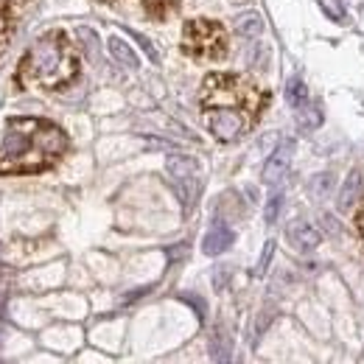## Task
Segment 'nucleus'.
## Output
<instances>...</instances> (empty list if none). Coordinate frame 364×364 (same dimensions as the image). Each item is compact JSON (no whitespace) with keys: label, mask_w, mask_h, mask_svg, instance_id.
I'll return each mask as SVG.
<instances>
[{"label":"nucleus","mask_w":364,"mask_h":364,"mask_svg":"<svg viewBox=\"0 0 364 364\" xmlns=\"http://www.w3.org/2000/svg\"><path fill=\"white\" fill-rule=\"evenodd\" d=\"M266 98L269 96L255 82L233 76V73H210V76H205L199 90L205 126L222 143L244 137L261 118Z\"/></svg>","instance_id":"1"},{"label":"nucleus","mask_w":364,"mask_h":364,"mask_svg":"<svg viewBox=\"0 0 364 364\" xmlns=\"http://www.w3.org/2000/svg\"><path fill=\"white\" fill-rule=\"evenodd\" d=\"M67 135L45 118H9L0 135V174H40L62 160Z\"/></svg>","instance_id":"2"},{"label":"nucleus","mask_w":364,"mask_h":364,"mask_svg":"<svg viewBox=\"0 0 364 364\" xmlns=\"http://www.w3.org/2000/svg\"><path fill=\"white\" fill-rule=\"evenodd\" d=\"M79 76V56L76 48L62 31L42 34L23 56L17 67V79L26 87L62 90Z\"/></svg>","instance_id":"3"},{"label":"nucleus","mask_w":364,"mask_h":364,"mask_svg":"<svg viewBox=\"0 0 364 364\" xmlns=\"http://www.w3.org/2000/svg\"><path fill=\"white\" fill-rule=\"evenodd\" d=\"M182 51L193 59H225L227 34L213 20H191L182 28Z\"/></svg>","instance_id":"4"},{"label":"nucleus","mask_w":364,"mask_h":364,"mask_svg":"<svg viewBox=\"0 0 364 364\" xmlns=\"http://www.w3.org/2000/svg\"><path fill=\"white\" fill-rule=\"evenodd\" d=\"M166 171L182 199V205L188 207L196 199V160L185 157V155H171L166 160Z\"/></svg>","instance_id":"5"},{"label":"nucleus","mask_w":364,"mask_h":364,"mask_svg":"<svg viewBox=\"0 0 364 364\" xmlns=\"http://www.w3.org/2000/svg\"><path fill=\"white\" fill-rule=\"evenodd\" d=\"M291 155H295V140H283L277 149H275V155L266 160L261 180H263L266 185H277V182L286 177L288 166H291Z\"/></svg>","instance_id":"6"},{"label":"nucleus","mask_w":364,"mask_h":364,"mask_svg":"<svg viewBox=\"0 0 364 364\" xmlns=\"http://www.w3.org/2000/svg\"><path fill=\"white\" fill-rule=\"evenodd\" d=\"M286 236H288V241L295 244L300 252H311V250H317L322 244V236L317 233V227H311L309 222H303V218L291 222L288 230H286Z\"/></svg>","instance_id":"7"},{"label":"nucleus","mask_w":364,"mask_h":364,"mask_svg":"<svg viewBox=\"0 0 364 364\" xmlns=\"http://www.w3.org/2000/svg\"><path fill=\"white\" fill-rule=\"evenodd\" d=\"M233 239H236V236H233V230H230L227 225L216 222V225L207 230L205 241H202V252H205V255H222L225 250H230Z\"/></svg>","instance_id":"8"},{"label":"nucleus","mask_w":364,"mask_h":364,"mask_svg":"<svg viewBox=\"0 0 364 364\" xmlns=\"http://www.w3.org/2000/svg\"><path fill=\"white\" fill-rule=\"evenodd\" d=\"M236 31H239L241 37H247V40L261 37V34H263V20H261V15L244 12L241 17H236Z\"/></svg>","instance_id":"9"},{"label":"nucleus","mask_w":364,"mask_h":364,"mask_svg":"<svg viewBox=\"0 0 364 364\" xmlns=\"http://www.w3.org/2000/svg\"><path fill=\"white\" fill-rule=\"evenodd\" d=\"M143 9L152 20H166L180 9V0H143Z\"/></svg>","instance_id":"10"},{"label":"nucleus","mask_w":364,"mask_h":364,"mask_svg":"<svg viewBox=\"0 0 364 364\" xmlns=\"http://www.w3.org/2000/svg\"><path fill=\"white\" fill-rule=\"evenodd\" d=\"M210 353H213V361L216 364H230V353H233V347H230V339H227V333L218 328L216 333H213V339H210Z\"/></svg>","instance_id":"11"},{"label":"nucleus","mask_w":364,"mask_h":364,"mask_svg":"<svg viewBox=\"0 0 364 364\" xmlns=\"http://www.w3.org/2000/svg\"><path fill=\"white\" fill-rule=\"evenodd\" d=\"M107 45H110V53L115 56V62H121V64H126V67H132V70L140 64V62H137V53H135V51H132L123 40L110 37V42H107Z\"/></svg>","instance_id":"12"},{"label":"nucleus","mask_w":364,"mask_h":364,"mask_svg":"<svg viewBox=\"0 0 364 364\" xmlns=\"http://www.w3.org/2000/svg\"><path fill=\"white\" fill-rule=\"evenodd\" d=\"M286 101H288L291 107H297V110L309 104V90H306V82H303V79L295 76V79L286 82Z\"/></svg>","instance_id":"13"},{"label":"nucleus","mask_w":364,"mask_h":364,"mask_svg":"<svg viewBox=\"0 0 364 364\" xmlns=\"http://www.w3.org/2000/svg\"><path fill=\"white\" fill-rule=\"evenodd\" d=\"M297 123H300V129H306V132L320 129V126H322V107H320V104H306V107H300Z\"/></svg>","instance_id":"14"},{"label":"nucleus","mask_w":364,"mask_h":364,"mask_svg":"<svg viewBox=\"0 0 364 364\" xmlns=\"http://www.w3.org/2000/svg\"><path fill=\"white\" fill-rule=\"evenodd\" d=\"M358 191H361V174L353 171V174L345 180V185H342V193H339V210H347V207L356 202Z\"/></svg>","instance_id":"15"},{"label":"nucleus","mask_w":364,"mask_h":364,"mask_svg":"<svg viewBox=\"0 0 364 364\" xmlns=\"http://www.w3.org/2000/svg\"><path fill=\"white\" fill-rule=\"evenodd\" d=\"M9 28H12V3L9 0H0V48L9 40Z\"/></svg>","instance_id":"16"},{"label":"nucleus","mask_w":364,"mask_h":364,"mask_svg":"<svg viewBox=\"0 0 364 364\" xmlns=\"http://www.w3.org/2000/svg\"><path fill=\"white\" fill-rule=\"evenodd\" d=\"M320 9L328 20L333 23H345V6H342V0H320Z\"/></svg>","instance_id":"17"},{"label":"nucleus","mask_w":364,"mask_h":364,"mask_svg":"<svg viewBox=\"0 0 364 364\" xmlns=\"http://www.w3.org/2000/svg\"><path fill=\"white\" fill-rule=\"evenodd\" d=\"M76 37H79V42L85 45L87 56L96 59V56H98V37H96V31H93V28H79Z\"/></svg>","instance_id":"18"},{"label":"nucleus","mask_w":364,"mask_h":364,"mask_svg":"<svg viewBox=\"0 0 364 364\" xmlns=\"http://www.w3.org/2000/svg\"><path fill=\"white\" fill-rule=\"evenodd\" d=\"M280 207H283V193H275L269 202H266V210H263V218L266 225H275L277 216H280Z\"/></svg>","instance_id":"19"},{"label":"nucleus","mask_w":364,"mask_h":364,"mask_svg":"<svg viewBox=\"0 0 364 364\" xmlns=\"http://www.w3.org/2000/svg\"><path fill=\"white\" fill-rule=\"evenodd\" d=\"M331 185H333V174H317V177L311 180V185H309V188H311L317 196H322Z\"/></svg>","instance_id":"20"},{"label":"nucleus","mask_w":364,"mask_h":364,"mask_svg":"<svg viewBox=\"0 0 364 364\" xmlns=\"http://www.w3.org/2000/svg\"><path fill=\"white\" fill-rule=\"evenodd\" d=\"M272 252H275V241H266V247H263V255H261V263H258L255 275H263V272H266V266H269V261H272Z\"/></svg>","instance_id":"21"},{"label":"nucleus","mask_w":364,"mask_h":364,"mask_svg":"<svg viewBox=\"0 0 364 364\" xmlns=\"http://www.w3.org/2000/svg\"><path fill=\"white\" fill-rule=\"evenodd\" d=\"M132 34H135V31H132ZM135 40H137V42H140V45H143V51H146V53H149V59H152V62H155V64H157V62H160V56H157V51H155V45H152V42H149V40H146V37H143V34H135Z\"/></svg>","instance_id":"22"},{"label":"nucleus","mask_w":364,"mask_h":364,"mask_svg":"<svg viewBox=\"0 0 364 364\" xmlns=\"http://www.w3.org/2000/svg\"><path fill=\"white\" fill-rule=\"evenodd\" d=\"M356 230H358V236H361V241H364V205H361V210L356 213Z\"/></svg>","instance_id":"23"}]
</instances>
